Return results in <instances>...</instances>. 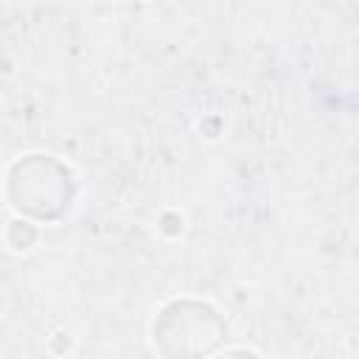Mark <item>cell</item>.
I'll return each instance as SVG.
<instances>
[{
    "label": "cell",
    "instance_id": "6da1fadb",
    "mask_svg": "<svg viewBox=\"0 0 359 359\" xmlns=\"http://www.w3.org/2000/svg\"><path fill=\"white\" fill-rule=\"evenodd\" d=\"M224 334V323L202 303H174L154 323V339L168 359H199L210 353Z\"/></svg>",
    "mask_w": 359,
    "mask_h": 359
},
{
    "label": "cell",
    "instance_id": "7a4b0ae2",
    "mask_svg": "<svg viewBox=\"0 0 359 359\" xmlns=\"http://www.w3.org/2000/svg\"><path fill=\"white\" fill-rule=\"evenodd\" d=\"M213 359H258L255 353H247V351H230L224 356H213Z\"/></svg>",
    "mask_w": 359,
    "mask_h": 359
}]
</instances>
